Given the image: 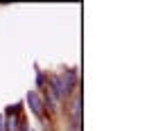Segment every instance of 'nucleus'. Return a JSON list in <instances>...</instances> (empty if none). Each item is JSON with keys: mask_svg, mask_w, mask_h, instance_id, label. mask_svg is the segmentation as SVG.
<instances>
[{"mask_svg": "<svg viewBox=\"0 0 147 131\" xmlns=\"http://www.w3.org/2000/svg\"><path fill=\"white\" fill-rule=\"evenodd\" d=\"M5 131H20L23 120H20V104H14L5 111Z\"/></svg>", "mask_w": 147, "mask_h": 131, "instance_id": "obj_1", "label": "nucleus"}, {"mask_svg": "<svg viewBox=\"0 0 147 131\" xmlns=\"http://www.w3.org/2000/svg\"><path fill=\"white\" fill-rule=\"evenodd\" d=\"M25 99H27V104H30V109H32V113H34L36 118H41V120H43V118H45V111H43V106H45V102H43V97H41V95H38L36 91H30Z\"/></svg>", "mask_w": 147, "mask_h": 131, "instance_id": "obj_2", "label": "nucleus"}, {"mask_svg": "<svg viewBox=\"0 0 147 131\" xmlns=\"http://www.w3.org/2000/svg\"><path fill=\"white\" fill-rule=\"evenodd\" d=\"M59 77H61V81L66 84V88H68V91H73L75 81H77V73H75V70H66L63 75H59Z\"/></svg>", "mask_w": 147, "mask_h": 131, "instance_id": "obj_3", "label": "nucleus"}, {"mask_svg": "<svg viewBox=\"0 0 147 131\" xmlns=\"http://www.w3.org/2000/svg\"><path fill=\"white\" fill-rule=\"evenodd\" d=\"M79 111H82V104H79V97L73 102V109H70V113H73V118H75V124L79 122Z\"/></svg>", "mask_w": 147, "mask_h": 131, "instance_id": "obj_4", "label": "nucleus"}, {"mask_svg": "<svg viewBox=\"0 0 147 131\" xmlns=\"http://www.w3.org/2000/svg\"><path fill=\"white\" fill-rule=\"evenodd\" d=\"M0 131H5V120H2V115H0Z\"/></svg>", "mask_w": 147, "mask_h": 131, "instance_id": "obj_5", "label": "nucleus"}]
</instances>
